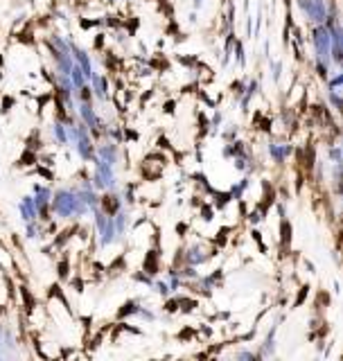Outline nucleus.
<instances>
[{
	"mask_svg": "<svg viewBox=\"0 0 343 361\" xmlns=\"http://www.w3.org/2000/svg\"><path fill=\"white\" fill-rule=\"evenodd\" d=\"M52 134H54V138H57V142H59V145H66V142H68V134H66V127H64V124L54 122V127H52Z\"/></svg>",
	"mask_w": 343,
	"mask_h": 361,
	"instance_id": "obj_6",
	"label": "nucleus"
},
{
	"mask_svg": "<svg viewBox=\"0 0 343 361\" xmlns=\"http://www.w3.org/2000/svg\"><path fill=\"white\" fill-rule=\"evenodd\" d=\"M79 113H82L84 122H86V127H88V129H93V131H95V129L102 127V124H99V117L95 115V111L91 109V106H88V102L82 106V109H79Z\"/></svg>",
	"mask_w": 343,
	"mask_h": 361,
	"instance_id": "obj_3",
	"label": "nucleus"
},
{
	"mask_svg": "<svg viewBox=\"0 0 343 361\" xmlns=\"http://www.w3.org/2000/svg\"><path fill=\"white\" fill-rule=\"evenodd\" d=\"M156 289H158V292H160V293H163V296H167V293H169V287L165 285V282H158V285H156Z\"/></svg>",
	"mask_w": 343,
	"mask_h": 361,
	"instance_id": "obj_7",
	"label": "nucleus"
},
{
	"mask_svg": "<svg viewBox=\"0 0 343 361\" xmlns=\"http://www.w3.org/2000/svg\"><path fill=\"white\" fill-rule=\"evenodd\" d=\"M95 224H97L99 233H102V246L111 244V242H113V235H115V224H113V217H106V215H99V212H97Z\"/></svg>",
	"mask_w": 343,
	"mask_h": 361,
	"instance_id": "obj_2",
	"label": "nucleus"
},
{
	"mask_svg": "<svg viewBox=\"0 0 343 361\" xmlns=\"http://www.w3.org/2000/svg\"><path fill=\"white\" fill-rule=\"evenodd\" d=\"M18 210H21V215H23L25 222H32V219H36V208H34V201H32V197H25L23 201H21V205H18Z\"/></svg>",
	"mask_w": 343,
	"mask_h": 361,
	"instance_id": "obj_4",
	"label": "nucleus"
},
{
	"mask_svg": "<svg viewBox=\"0 0 343 361\" xmlns=\"http://www.w3.org/2000/svg\"><path fill=\"white\" fill-rule=\"evenodd\" d=\"M269 154L275 158V163H282L287 156L291 154V147L285 145V147H278V145H269Z\"/></svg>",
	"mask_w": 343,
	"mask_h": 361,
	"instance_id": "obj_5",
	"label": "nucleus"
},
{
	"mask_svg": "<svg viewBox=\"0 0 343 361\" xmlns=\"http://www.w3.org/2000/svg\"><path fill=\"white\" fill-rule=\"evenodd\" d=\"M332 158H334V160L339 163V158H341V152H339V149H332Z\"/></svg>",
	"mask_w": 343,
	"mask_h": 361,
	"instance_id": "obj_9",
	"label": "nucleus"
},
{
	"mask_svg": "<svg viewBox=\"0 0 343 361\" xmlns=\"http://www.w3.org/2000/svg\"><path fill=\"white\" fill-rule=\"evenodd\" d=\"M330 99L334 102V106H337V111H339V109H341V99L337 97V93H332V95H330Z\"/></svg>",
	"mask_w": 343,
	"mask_h": 361,
	"instance_id": "obj_8",
	"label": "nucleus"
},
{
	"mask_svg": "<svg viewBox=\"0 0 343 361\" xmlns=\"http://www.w3.org/2000/svg\"><path fill=\"white\" fill-rule=\"evenodd\" d=\"M52 210L57 212L59 217L70 219V217H82L84 212H86V205H84L82 199L75 197L70 190H59V192L54 194Z\"/></svg>",
	"mask_w": 343,
	"mask_h": 361,
	"instance_id": "obj_1",
	"label": "nucleus"
},
{
	"mask_svg": "<svg viewBox=\"0 0 343 361\" xmlns=\"http://www.w3.org/2000/svg\"><path fill=\"white\" fill-rule=\"evenodd\" d=\"M194 253H197V248H194ZM199 260L204 262V260H206V255H199ZM192 262H197V255H192Z\"/></svg>",
	"mask_w": 343,
	"mask_h": 361,
	"instance_id": "obj_10",
	"label": "nucleus"
}]
</instances>
